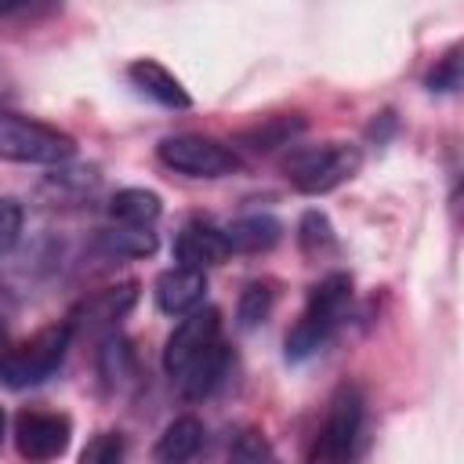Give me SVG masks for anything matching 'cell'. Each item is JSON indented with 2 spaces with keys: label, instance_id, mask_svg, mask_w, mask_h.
Segmentation results:
<instances>
[{
  "label": "cell",
  "instance_id": "cell-1",
  "mask_svg": "<svg viewBox=\"0 0 464 464\" xmlns=\"http://www.w3.org/2000/svg\"><path fill=\"white\" fill-rule=\"evenodd\" d=\"M163 370L185 399H207L221 384L228 370V344L218 308L199 304L196 312L181 315L163 344Z\"/></svg>",
  "mask_w": 464,
  "mask_h": 464
},
{
  "label": "cell",
  "instance_id": "cell-2",
  "mask_svg": "<svg viewBox=\"0 0 464 464\" xmlns=\"http://www.w3.org/2000/svg\"><path fill=\"white\" fill-rule=\"evenodd\" d=\"M352 308V276L348 272H330L323 276L312 290H308V301L301 308V315L294 319V326L286 330V359L290 362H304L312 359L334 334L337 326L344 323Z\"/></svg>",
  "mask_w": 464,
  "mask_h": 464
},
{
  "label": "cell",
  "instance_id": "cell-3",
  "mask_svg": "<svg viewBox=\"0 0 464 464\" xmlns=\"http://www.w3.org/2000/svg\"><path fill=\"white\" fill-rule=\"evenodd\" d=\"M366 428V395L355 381H341L323 410V424L315 431L312 464H355Z\"/></svg>",
  "mask_w": 464,
  "mask_h": 464
},
{
  "label": "cell",
  "instance_id": "cell-4",
  "mask_svg": "<svg viewBox=\"0 0 464 464\" xmlns=\"http://www.w3.org/2000/svg\"><path fill=\"white\" fill-rule=\"evenodd\" d=\"M362 167V149L352 141H323V145H294L283 160L286 181L304 196L334 192L337 185L352 181Z\"/></svg>",
  "mask_w": 464,
  "mask_h": 464
},
{
  "label": "cell",
  "instance_id": "cell-5",
  "mask_svg": "<svg viewBox=\"0 0 464 464\" xmlns=\"http://www.w3.org/2000/svg\"><path fill=\"white\" fill-rule=\"evenodd\" d=\"M76 156L72 134L22 116L7 105H0V160L7 163H36V167H54Z\"/></svg>",
  "mask_w": 464,
  "mask_h": 464
},
{
  "label": "cell",
  "instance_id": "cell-6",
  "mask_svg": "<svg viewBox=\"0 0 464 464\" xmlns=\"http://www.w3.org/2000/svg\"><path fill=\"white\" fill-rule=\"evenodd\" d=\"M69 341H72V330H69L65 319L40 326V330L29 334L25 341L11 344V355H7V362H4L0 381H4L7 388H29V384L47 381V377L62 366V359H65V352H69Z\"/></svg>",
  "mask_w": 464,
  "mask_h": 464
},
{
  "label": "cell",
  "instance_id": "cell-7",
  "mask_svg": "<svg viewBox=\"0 0 464 464\" xmlns=\"http://www.w3.org/2000/svg\"><path fill=\"white\" fill-rule=\"evenodd\" d=\"M156 160L174 170V174H185V178H225V174H236L243 167L239 152L210 134H170L156 145Z\"/></svg>",
  "mask_w": 464,
  "mask_h": 464
},
{
  "label": "cell",
  "instance_id": "cell-8",
  "mask_svg": "<svg viewBox=\"0 0 464 464\" xmlns=\"http://www.w3.org/2000/svg\"><path fill=\"white\" fill-rule=\"evenodd\" d=\"M72 420L54 410H22L14 417V450L29 464H51L69 450Z\"/></svg>",
  "mask_w": 464,
  "mask_h": 464
},
{
  "label": "cell",
  "instance_id": "cell-9",
  "mask_svg": "<svg viewBox=\"0 0 464 464\" xmlns=\"http://www.w3.org/2000/svg\"><path fill=\"white\" fill-rule=\"evenodd\" d=\"M138 283L134 279H123V283H112V286H102L94 294H87L72 312H69V330H87V334H112L116 323L138 304Z\"/></svg>",
  "mask_w": 464,
  "mask_h": 464
},
{
  "label": "cell",
  "instance_id": "cell-10",
  "mask_svg": "<svg viewBox=\"0 0 464 464\" xmlns=\"http://www.w3.org/2000/svg\"><path fill=\"white\" fill-rule=\"evenodd\" d=\"M228 239H225V228L207 221V218H192L181 225V232L174 236V257L178 265L185 268H196V272H207L210 265H221L228 257Z\"/></svg>",
  "mask_w": 464,
  "mask_h": 464
},
{
  "label": "cell",
  "instance_id": "cell-11",
  "mask_svg": "<svg viewBox=\"0 0 464 464\" xmlns=\"http://www.w3.org/2000/svg\"><path fill=\"white\" fill-rule=\"evenodd\" d=\"M152 297H156V308L163 315H178L181 319V315H188V312H196L203 304V297H207V272L174 265V268L156 276Z\"/></svg>",
  "mask_w": 464,
  "mask_h": 464
},
{
  "label": "cell",
  "instance_id": "cell-12",
  "mask_svg": "<svg viewBox=\"0 0 464 464\" xmlns=\"http://www.w3.org/2000/svg\"><path fill=\"white\" fill-rule=\"evenodd\" d=\"M127 80H130L145 98H152V102L163 105V109H188V105H192V98H188V91L181 87V80H178L163 62H156V58H138V62H130V65H127Z\"/></svg>",
  "mask_w": 464,
  "mask_h": 464
},
{
  "label": "cell",
  "instance_id": "cell-13",
  "mask_svg": "<svg viewBox=\"0 0 464 464\" xmlns=\"http://www.w3.org/2000/svg\"><path fill=\"white\" fill-rule=\"evenodd\" d=\"M203 439H207L203 420L192 413H181L152 442V464H192L196 453L203 450Z\"/></svg>",
  "mask_w": 464,
  "mask_h": 464
},
{
  "label": "cell",
  "instance_id": "cell-14",
  "mask_svg": "<svg viewBox=\"0 0 464 464\" xmlns=\"http://www.w3.org/2000/svg\"><path fill=\"white\" fill-rule=\"evenodd\" d=\"M225 239L232 254H265L283 239V225L272 214H243L225 225Z\"/></svg>",
  "mask_w": 464,
  "mask_h": 464
},
{
  "label": "cell",
  "instance_id": "cell-15",
  "mask_svg": "<svg viewBox=\"0 0 464 464\" xmlns=\"http://www.w3.org/2000/svg\"><path fill=\"white\" fill-rule=\"evenodd\" d=\"M163 214V199L152 188H120L109 199V218L116 225L130 228H152V221Z\"/></svg>",
  "mask_w": 464,
  "mask_h": 464
},
{
  "label": "cell",
  "instance_id": "cell-16",
  "mask_svg": "<svg viewBox=\"0 0 464 464\" xmlns=\"http://www.w3.org/2000/svg\"><path fill=\"white\" fill-rule=\"evenodd\" d=\"M301 130H304V116L283 112V116H268V120L246 127V130L239 134V141H243L250 152H272V149H279V145H290Z\"/></svg>",
  "mask_w": 464,
  "mask_h": 464
},
{
  "label": "cell",
  "instance_id": "cell-17",
  "mask_svg": "<svg viewBox=\"0 0 464 464\" xmlns=\"http://www.w3.org/2000/svg\"><path fill=\"white\" fill-rule=\"evenodd\" d=\"M98 250L109 257H149L156 250V232L152 228H130V225H112L98 232Z\"/></svg>",
  "mask_w": 464,
  "mask_h": 464
},
{
  "label": "cell",
  "instance_id": "cell-18",
  "mask_svg": "<svg viewBox=\"0 0 464 464\" xmlns=\"http://www.w3.org/2000/svg\"><path fill=\"white\" fill-rule=\"evenodd\" d=\"M297 243H301V254L304 257H326L337 250V236H334V225L323 210H304L301 221H297Z\"/></svg>",
  "mask_w": 464,
  "mask_h": 464
},
{
  "label": "cell",
  "instance_id": "cell-19",
  "mask_svg": "<svg viewBox=\"0 0 464 464\" xmlns=\"http://www.w3.org/2000/svg\"><path fill=\"white\" fill-rule=\"evenodd\" d=\"M272 304H276V290H272V283H265V279L246 283V286H243V294H239V308H236L239 326H243V330H254L257 323H265V319H268Z\"/></svg>",
  "mask_w": 464,
  "mask_h": 464
},
{
  "label": "cell",
  "instance_id": "cell-20",
  "mask_svg": "<svg viewBox=\"0 0 464 464\" xmlns=\"http://www.w3.org/2000/svg\"><path fill=\"white\" fill-rule=\"evenodd\" d=\"M228 464H276V453L257 428H243L228 446Z\"/></svg>",
  "mask_w": 464,
  "mask_h": 464
},
{
  "label": "cell",
  "instance_id": "cell-21",
  "mask_svg": "<svg viewBox=\"0 0 464 464\" xmlns=\"http://www.w3.org/2000/svg\"><path fill=\"white\" fill-rule=\"evenodd\" d=\"M424 87L431 94H453L460 87V44H453L424 76Z\"/></svg>",
  "mask_w": 464,
  "mask_h": 464
},
{
  "label": "cell",
  "instance_id": "cell-22",
  "mask_svg": "<svg viewBox=\"0 0 464 464\" xmlns=\"http://www.w3.org/2000/svg\"><path fill=\"white\" fill-rule=\"evenodd\" d=\"M80 464H123V435L120 431H98L80 450Z\"/></svg>",
  "mask_w": 464,
  "mask_h": 464
},
{
  "label": "cell",
  "instance_id": "cell-23",
  "mask_svg": "<svg viewBox=\"0 0 464 464\" xmlns=\"http://www.w3.org/2000/svg\"><path fill=\"white\" fill-rule=\"evenodd\" d=\"M22 221H25L22 203L11 199V196H0V254H7V250L18 243V236H22Z\"/></svg>",
  "mask_w": 464,
  "mask_h": 464
},
{
  "label": "cell",
  "instance_id": "cell-24",
  "mask_svg": "<svg viewBox=\"0 0 464 464\" xmlns=\"http://www.w3.org/2000/svg\"><path fill=\"white\" fill-rule=\"evenodd\" d=\"M395 127V116L392 112H381L373 123H370V138H377V141H384V134Z\"/></svg>",
  "mask_w": 464,
  "mask_h": 464
},
{
  "label": "cell",
  "instance_id": "cell-25",
  "mask_svg": "<svg viewBox=\"0 0 464 464\" xmlns=\"http://www.w3.org/2000/svg\"><path fill=\"white\" fill-rule=\"evenodd\" d=\"M11 355V341H7V323L0 319V373H4V362Z\"/></svg>",
  "mask_w": 464,
  "mask_h": 464
},
{
  "label": "cell",
  "instance_id": "cell-26",
  "mask_svg": "<svg viewBox=\"0 0 464 464\" xmlns=\"http://www.w3.org/2000/svg\"><path fill=\"white\" fill-rule=\"evenodd\" d=\"M4 428H7V417H4V410H0V439H4Z\"/></svg>",
  "mask_w": 464,
  "mask_h": 464
}]
</instances>
